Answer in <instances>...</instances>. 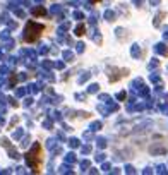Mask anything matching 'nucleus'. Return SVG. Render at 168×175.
Masks as SVG:
<instances>
[{
	"mask_svg": "<svg viewBox=\"0 0 168 175\" xmlns=\"http://www.w3.org/2000/svg\"><path fill=\"white\" fill-rule=\"evenodd\" d=\"M43 26L41 24H36V22H28V26H26V35H24V40L28 43H33V41H36L40 36H41V33H43Z\"/></svg>",
	"mask_w": 168,
	"mask_h": 175,
	"instance_id": "nucleus-2",
	"label": "nucleus"
},
{
	"mask_svg": "<svg viewBox=\"0 0 168 175\" xmlns=\"http://www.w3.org/2000/svg\"><path fill=\"white\" fill-rule=\"evenodd\" d=\"M26 160H28L29 167L33 168L35 174H40L41 172V163H43V149H41V144L36 143L33 149L26 154Z\"/></svg>",
	"mask_w": 168,
	"mask_h": 175,
	"instance_id": "nucleus-1",
	"label": "nucleus"
},
{
	"mask_svg": "<svg viewBox=\"0 0 168 175\" xmlns=\"http://www.w3.org/2000/svg\"><path fill=\"white\" fill-rule=\"evenodd\" d=\"M83 26H79V28H77V35H79V36H81V35H83Z\"/></svg>",
	"mask_w": 168,
	"mask_h": 175,
	"instance_id": "nucleus-4",
	"label": "nucleus"
},
{
	"mask_svg": "<svg viewBox=\"0 0 168 175\" xmlns=\"http://www.w3.org/2000/svg\"><path fill=\"white\" fill-rule=\"evenodd\" d=\"M33 14H35V16H43V14H45V9H35V10H33Z\"/></svg>",
	"mask_w": 168,
	"mask_h": 175,
	"instance_id": "nucleus-3",
	"label": "nucleus"
}]
</instances>
